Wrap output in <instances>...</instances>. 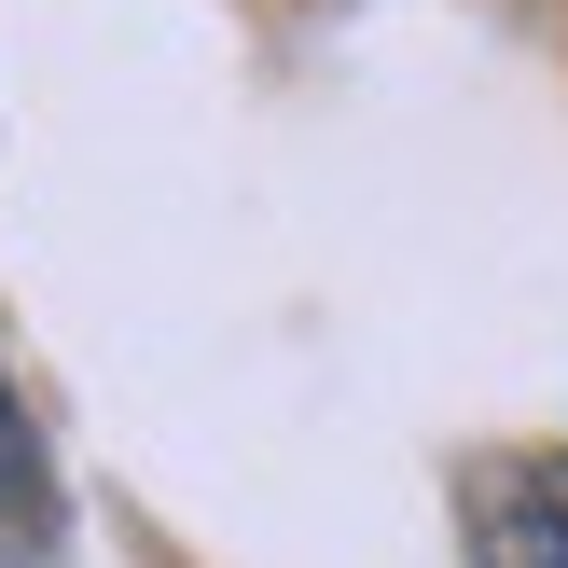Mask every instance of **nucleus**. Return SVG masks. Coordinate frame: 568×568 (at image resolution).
<instances>
[{
	"instance_id": "f03ea898",
	"label": "nucleus",
	"mask_w": 568,
	"mask_h": 568,
	"mask_svg": "<svg viewBox=\"0 0 568 568\" xmlns=\"http://www.w3.org/2000/svg\"><path fill=\"white\" fill-rule=\"evenodd\" d=\"M55 541V486H42V444H28V403H14V375H0V555H42Z\"/></svg>"
},
{
	"instance_id": "f257e3e1",
	"label": "nucleus",
	"mask_w": 568,
	"mask_h": 568,
	"mask_svg": "<svg viewBox=\"0 0 568 568\" xmlns=\"http://www.w3.org/2000/svg\"><path fill=\"white\" fill-rule=\"evenodd\" d=\"M471 568H568V458L471 471Z\"/></svg>"
}]
</instances>
